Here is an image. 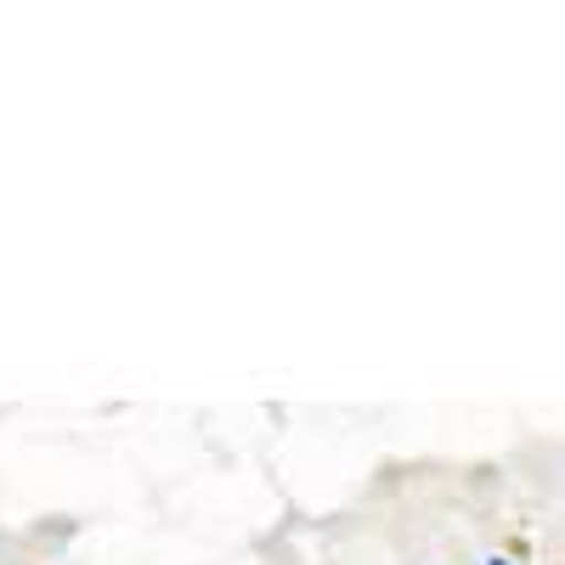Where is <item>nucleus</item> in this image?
Here are the masks:
<instances>
[{
	"label": "nucleus",
	"mask_w": 565,
	"mask_h": 565,
	"mask_svg": "<svg viewBox=\"0 0 565 565\" xmlns=\"http://www.w3.org/2000/svg\"><path fill=\"white\" fill-rule=\"evenodd\" d=\"M492 565H509V559H492Z\"/></svg>",
	"instance_id": "1"
}]
</instances>
